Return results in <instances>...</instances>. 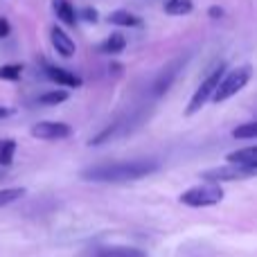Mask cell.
Here are the masks:
<instances>
[{
	"label": "cell",
	"mask_w": 257,
	"mask_h": 257,
	"mask_svg": "<svg viewBox=\"0 0 257 257\" xmlns=\"http://www.w3.org/2000/svg\"><path fill=\"white\" fill-rule=\"evenodd\" d=\"M158 169H160V160L138 158V160H122V163L95 165V167L84 169L81 178L93 183H128L149 176V174L158 172Z\"/></svg>",
	"instance_id": "obj_1"
},
{
	"label": "cell",
	"mask_w": 257,
	"mask_h": 257,
	"mask_svg": "<svg viewBox=\"0 0 257 257\" xmlns=\"http://www.w3.org/2000/svg\"><path fill=\"white\" fill-rule=\"evenodd\" d=\"M250 77H253V68L250 66H239L235 68V70L226 72V75L221 77V81H219L217 90H214L212 95V102H226L228 97H232V95H237L239 90H244L246 86H248Z\"/></svg>",
	"instance_id": "obj_2"
},
{
	"label": "cell",
	"mask_w": 257,
	"mask_h": 257,
	"mask_svg": "<svg viewBox=\"0 0 257 257\" xmlns=\"http://www.w3.org/2000/svg\"><path fill=\"white\" fill-rule=\"evenodd\" d=\"M226 75V63H219L217 68H214L212 72H210L208 77H205L203 81H201V86L196 88V93L192 95V99H190V104H187V115H194V113H199L201 108L205 106V102L208 99H212V95H214V90H217V86H219V81H221V77Z\"/></svg>",
	"instance_id": "obj_3"
},
{
	"label": "cell",
	"mask_w": 257,
	"mask_h": 257,
	"mask_svg": "<svg viewBox=\"0 0 257 257\" xmlns=\"http://www.w3.org/2000/svg\"><path fill=\"white\" fill-rule=\"evenodd\" d=\"M221 201H223V190L219 187V183L190 187L187 192L181 194V203L190 205V208H210V205H217Z\"/></svg>",
	"instance_id": "obj_4"
},
{
	"label": "cell",
	"mask_w": 257,
	"mask_h": 257,
	"mask_svg": "<svg viewBox=\"0 0 257 257\" xmlns=\"http://www.w3.org/2000/svg\"><path fill=\"white\" fill-rule=\"evenodd\" d=\"M257 176V163H230V167L208 169L203 174L205 181L223 183V181H244V178Z\"/></svg>",
	"instance_id": "obj_5"
},
{
	"label": "cell",
	"mask_w": 257,
	"mask_h": 257,
	"mask_svg": "<svg viewBox=\"0 0 257 257\" xmlns=\"http://www.w3.org/2000/svg\"><path fill=\"white\" fill-rule=\"evenodd\" d=\"M32 136L39 140H66L72 136V126L66 122H39L32 126Z\"/></svg>",
	"instance_id": "obj_6"
},
{
	"label": "cell",
	"mask_w": 257,
	"mask_h": 257,
	"mask_svg": "<svg viewBox=\"0 0 257 257\" xmlns=\"http://www.w3.org/2000/svg\"><path fill=\"white\" fill-rule=\"evenodd\" d=\"M183 66H185L183 59H176V61H172V63L165 66V70L160 72V75L156 77V81H154V95L156 97H163V95L172 88V84L176 81V77H178V72H181Z\"/></svg>",
	"instance_id": "obj_7"
},
{
	"label": "cell",
	"mask_w": 257,
	"mask_h": 257,
	"mask_svg": "<svg viewBox=\"0 0 257 257\" xmlns=\"http://www.w3.org/2000/svg\"><path fill=\"white\" fill-rule=\"evenodd\" d=\"M43 70H45V75H48L50 81H54V84H59V86H66V88H79V86L84 84L79 75H75V72H70V70H63V68L45 63Z\"/></svg>",
	"instance_id": "obj_8"
},
{
	"label": "cell",
	"mask_w": 257,
	"mask_h": 257,
	"mask_svg": "<svg viewBox=\"0 0 257 257\" xmlns=\"http://www.w3.org/2000/svg\"><path fill=\"white\" fill-rule=\"evenodd\" d=\"M136 115H131V117H122V120H117L115 124H111L108 128H104L102 133H99L97 138H93L90 140V145H102V142H106V140H111V138H117V136H128V131H133L140 122H133L131 124V120Z\"/></svg>",
	"instance_id": "obj_9"
},
{
	"label": "cell",
	"mask_w": 257,
	"mask_h": 257,
	"mask_svg": "<svg viewBox=\"0 0 257 257\" xmlns=\"http://www.w3.org/2000/svg\"><path fill=\"white\" fill-rule=\"evenodd\" d=\"M50 41H52L57 54H61V57H66V59L75 57V52H77L75 41H72L61 27H52V30H50Z\"/></svg>",
	"instance_id": "obj_10"
},
{
	"label": "cell",
	"mask_w": 257,
	"mask_h": 257,
	"mask_svg": "<svg viewBox=\"0 0 257 257\" xmlns=\"http://www.w3.org/2000/svg\"><path fill=\"white\" fill-rule=\"evenodd\" d=\"M52 9L54 14H57V18L63 23V25H77V21H79V14L75 12V7H72L70 0H52Z\"/></svg>",
	"instance_id": "obj_11"
},
{
	"label": "cell",
	"mask_w": 257,
	"mask_h": 257,
	"mask_svg": "<svg viewBox=\"0 0 257 257\" xmlns=\"http://www.w3.org/2000/svg\"><path fill=\"white\" fill-rule=\"evenodd\" d=\"M108 23H111V25H117V27H140L142 25L140 16L126 12V9H117V12L108 14Z\"/></svg>",
	"instance_id": "obj_12"
},
{
	"label": "cell",
	"mask_w": 257,
	"mask_h": 257,
	"mask_svg": "<svg viewBox=\"0 0 257 257\" xmlns=\"http://www.w3.org/2000/svg\"><path fill=\"white\" fill-rule=\"evenodd\" d=\"M124 48H126L124 34L115 32V34H111L102 45H99V52H104V54H120V52H124Z\"/></svg>",
	"instance_id": "obj_13"
},
{
	"label": "cell",
	"mask_w": 257,
	"mask_h": 257,
	"mask_svg": "<svg viewBox=\"0 0 257 257\" xmlns=\"http://www.w3.org/2000/svg\"><path fill=\"white\" fill-rule=\"evenodd\" d=\"M194 9V0H165V14L169 16H187Z\"/></svg>",
	"instance_id": "obj_14"
},
{
	"label": "cell",
	"mask_w": 257,
	"mask_h": 257,
	"mask_svg": "<svg viewBox=\"0 0 257 257\" xmlns=\"http://www.w3.org/2000/svg\"><path fill=\"white\" fill-rule=\"evenodd\" d=\"M95 257H147L142 250L138 248H122V246H117V248H102L95 253Z\"/></svg>",
	"instance_id": "obj_15"
},
{
	"label": "cell",
	"mask_w": 257,
	"mask_h": 257,
	"mask_svg": "<svg viewBox=\"0 0 257 257\" xmlns=\"http://www.w3.org/2000/svg\"><path fill=\"white\" fill-rule=\"evenodd\" d=\"M228 163H257V147L232 151V154H228Z\"/></svg>",
	"instance_id": "obj_16"
},
{
	"label": "cell",
	"mask_w": 257,
	"mask_h": 257,
	"mask_svg": "<svg viewBox=\"0 0 257 257\" xmlns=\"http://www.w3.org/2000/svg\"><path fill=\"white\" fill-rule=\"evenodd\" d=\"M14 154H16V142L14 140L0 142V167H9L14 163Z\"/></svg>",
	"instance_id": "obj_17"
},
{
	"label": "cell",
	"mask_w": 257,
	"mask_h": 257,
	"mask_svg": "<svg viewBox=\"0 0 257 257\" xmlns=\"http://www.w3.org/2000/svg\"><path fill=\"white\" fill-rule=\"evenodd\" d=\"M68 99V90H52V93H45L39 97V104L43 106H57V104H63Z\"/></svg>",
	"instance_id": "obj_18"
},
{
	"label": "cell",
	"mask_w": 257,
	"mask_h": 257,
	"mask_svg": "<svg viewBox=\"0 0 257 257\" xmlns=\"http://www.w3.org/2000/svg\"><path fill=\"white\" fill-rule=\"evenodd\" d=\"M21 196H25V190H23V187H5V190H0V208L18 201Z\"/></svg>",
	"instance_id": "obj_19"
},
{
	"label": "cell",
	"mask_w": 257,
	"mask_h": 257,
	"mask_svg": "<svg viewBox=\"0 0 257 257\" xmlns=\"http://www.w3.org/2000/svg\"><path fill=\"white\" fill-rule=\"evenodd\" d=\"M23 75V63H7L0 68V79L5 81H16Z\"/></svg>",
	"instance_id": "obj_20"
},
{
	"label": "cell",
	"mask_w": 257,
	"mask_h": 257,
	"mask_svg": "<svg viewBox=\"0 0 257 257\" xmlns=\"http://www.w3.org/2000/svg\"><path fill=\"white\" fill-rule=\"evenodd\" d=\"M232 136L239 138V140H248V138H257V122H246V124L237 126L232 131Z\"/></svg>",
	"instance_id": "obj_21"
},
{
	"label": "cell",
	"mask_w": 257,
	"mask_h": 257,
	"mask_svg": "<svg viewBox=\"0 0 257 257\" xmlns=\"http://www.w3.org/2000/svg\"><path fill=\"white\" fill-rule=\"evenodd\" d=\"M84 21H88V23H97V9H93V7H84L81 9V14H79Z\"/></svg>",
	"instance_id": "obj_22"
},
{
	"label": "cell",
	"mask_w": 257,
	"mask_h": 257,
	"mask_svg": "<svg viewBox=\"0 0 257 257\" xmlns=\"http://www.w3.org/2000/svg\"><path fill=\"white\" fill-rule=\"evenodd\" d=\"M9 32H12V25H9V21L5 16H0V39H7Z\"/></svg>",
	"instance_id": "obj_23"
},
{
	"label": "cell",
	"mask_w": 257,
	"mask_h": 257,
	"mask_svg": "<svg viewBox=\"0 0 257 257\" xmlns=\"http://www.w3.org/2000/svg\"><path fill=\"white\" fill-rule=\"evenodd\" d=\"M208 14H210V18H221V16H223V9L214 5V7H210V9H208Z\"/></svg>",
	"instance_id": "obj_24"
},
{
	"label": "cell",
	"mask_w": 257,
	"mask_h": 257,
	"mask_svg": "<svg viewBox=\"0 0 257 257\" xmlns=\"http://www.w3.org/2000/svg\"><path fill=\"white\" fill-rule=\"evenodd\" d=\"M14 115V108L9 106H0V120H5V117H12Z\"/></svg>",
	"instance_id": "obj_25"
}]
</instances>
